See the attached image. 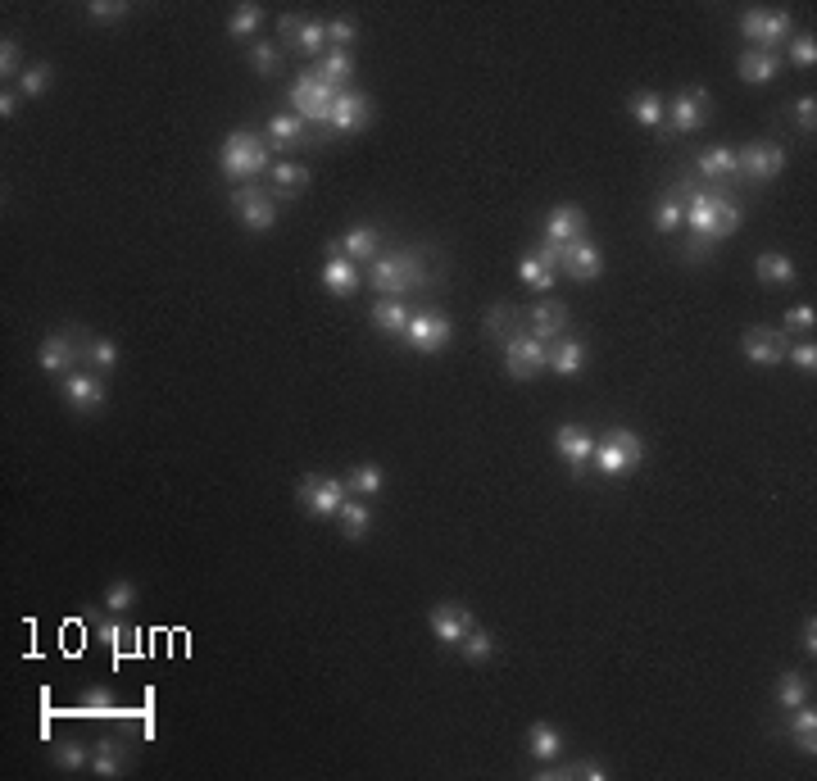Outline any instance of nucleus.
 I'll list each match as a JSON object with an SVG mask.
<instances>
[{
	"label": "nucleus",
	"instance_id": "40",
	"mask_svg": "<svg viewBox=\"0 0 817 781\" xmlns=\"http://www.w3.org/2000/svg\"><path fill=\"white\" fill-rule=\"evenodd\" d=\"M318 78L332 82L336 91L350 87V82H355V60H350V50H332V55H323V60H318Z\"/></svg>",
	"mask_w": 817,
	"mask_h": 781
},
{
	"label": "nucleus",
	"instance_id": "51",
	"mask_svg": "<svg viewBox=\"0 0 817 781\" xmlns=\"http://www.w3.org/2000/svg\"><path fill=\"white\" fill-rule=\"evenodd\" d=\"M23 69H28L23 64V46L14 37H5L0 41V78H5V87H10V78H23Z\"/></svg>",
	"mask_w": 817,
	"mask_h": 781
},
{
	"label": "nucleus",
	"instance_id": "7",
	"mask_svg": "<svg viewBox=\"0 0 817 781\" xmlns=\"http://www.w3.org/2000/svg\"><path fill=\"white\" fill-rule=\"evenodd\" d=\"M291 105H296V114L305 123H327L336 105V87L318 78V69H309L300 78H291Z\"/></svg>",
	"mask_w": 817,
	"mask_h": 781
},
{
	"label": "nucleus",
	"instance_id": "30",
	"mask_svg": "<svg viewBox=\"0 0 817 781\" xmlns=\"http://www.w3.org/2000/svg\"><path fill=\"white\" fill-rule=\"evenodd\" d=\"M332 246L341 250L345 259H355V264H359V259H373V255H377V246H382V232H377L373 223H359V228H350L341 241H332Z\"/></svg>",
	"mask_w": 817,
	"mask_h": 781
},
{
	"label": "nucleus",
	"instance_id": "56",
	"mask_svg": "<svg viewBox=\"0 0 817 781\" xmlns=\"http://www.w3.org/2000/svg\"><path fill=\"white\" fill-rule=\"evenodd\" d=\"M786 359L799 368V373H808V377L817 373V346H813V341H795V346L786 350Z\"/></svg>",
	"mask_w": 817,
	"mask_h": 781
},
{
	"label": "nucleus",
	"instance_id": "48",
	"mask_svg": "<svg viewBox=\"0 0 817 781\" xmlns=\"http://www.w3.org/2000/svg\"><path fill=\"white\" fill-rule=\"evenodd\" d=\"M78 709L87 713V718H114V691H109V686H91V691H82Z\"/></svg>",
	"mask_w": 817,
	"mask_h": 781
},
{
	"label": "nucleus",
	"instance_id": "32",
	"mask_svg": "<svg viewBox=\"0 0 817 781\" xmlns=\"http://www.w3.org/2000/svg\"><path fill=\"white\" fill-rule=\"evenodd\" d=\"M527 750H532L536 763H559L563 759V732L550 727V722H532L527 732Z\"/></svg>",
	"mask_w": 817,
	"mask_h": 781
},
{
	"label": "nucleus",
	"instance_id": "21",
	"mask_svg": "<svg viewBox=\"0 0 817 781\" xmlns=\"http://www.w3.org/2000/svg\"><path fill=\"white\" fill-rule=\"evenodd\" d=\"M522 318H527V332H532L536 341H545V346L568 332V305H563V300H536Z\"/></svg>",
	"mask_w": 817,
	"mask_h": 781
},
{
	"label": "nucleus",
	"instance_id": "53",
	"mask_svg": "<svg viewBox=\"0 0 817 781\" xmlns=\"http://www.w3.org/2000/svg\"><path fill=\"white\" fill-rule=\"evenodd\" d=\"M790 64H795V69H813V64H817L813 32H795V37H790Z\"/></svg>",
	"mask_w": 817,
	"mask_h": 781
},
{
	"label": "nucleus",
	"instance_id": "35",
	"mask_svg": "<svg viewBox=\"0 0 817 781\" xmlns=\"http://www.w3.org/2000/svg\"><path fill=\"white\" fill-rule=\"evenodd\" d=\"M695 169L704 173V178H736V150L731 146H704L695 155Z\"/></svg>",
	"mask_w": 817,
	"mask_h": 781
},
{
	"label": "nucleus",
	"instance_id": "38",
	"mask_svg": "<svg viewBox=\"0 0 817 781\" xmlns=\"http://www.w3.org/2000/svg\"><path fill=\"white\" fill-rule=\"evenodd\" d=\"M345 486H350V495H359V500H377L382 486H386L382 464H355L350 473H345Z\"/></svg>",
	"mask_w": 817,
	"mask_h": 781
},
{
	"label": "nucleus",
	"instance_id": "17",
	"mask_svg": "<svg viewBox=\"0 0 817 781\" xmlns=\"http://www.w3.org/2000/svg\"><path fill=\"white\" fill-rule=\"evenodd\" d=\"M277 37H282L286 50H296V55H318V50H323V41H327V23L282 14V19H277Z\"/></svg>",
	"mask_w": 817,
	"mask_h": 781
},
{
	"label": "nucleus",
	"instance_id": "61",
	"mask_svg": "<svg viewBox=\"0 0 817 781\" xmlns=\"http://www.w3.org/2000/svg\"><path fill=\"white\" fill-rule=\"evenodd\" d=\"M19 105H23L19 91H10V87L0 91V119H14V114H19Z\"/></svg>",
	"mask_w": 817,
	"mask_h": 781
},
{
	"label": "nucleus",
	"instance_id": "52",
	"mask_svg": "<svg viewBox=\"0 0 817 781\" xmlns=\"http://www.w3.org/2000/svg\"><path fill=\"white\" fill-rule=\"evenodd\" d=\"M105 609H109V613L137 609V586L123 582V577H119V582H109V586H105Z\"/></svg>",
	"mask_w": 817,
	"mask_h": 781
},
{
	"label": "nucleus",
	"instance_id": "59",
	"mask_svg": "<svg viewBox=\"0 0 817 781\" xmlns=\"http://www.w3.org/2000/svg\"><path fill=\"white\" fill-rule=\"evenodd\" d=\"M559 777H581V781H604L609 772L600 768V763H572V768H563Z\"/></svg>",
	"mask_w": 817,
	"mask_h": 781
},
{
	"label": "nucleus",
	"instance_id": "33",
	"mask_svg": "<svg viewBox=\"0 0 817 781\" xmlns=\"http://www.w3.org/2000/svg\"><path fill=\"white\" fill-rule=\"evenodd\" d=\"M96 636L100 641L114 650V659H128V654H137V627H128V623H119V618H100L96 623Z\"/></svg>",
	"mask_w": 817,
	"mask_h": 781
},
{
	"label": "nucleus",
	"instance_id": "43",
	"mask_svg": "<svg viewBox=\"0 0 817 781\" xmlns=\"http://www.w3.org/2000/svg\"><path fill=\"white\" fill-rule=\"evenodd\" d=\"M246 60H250V69H255L259 78H273V73L282 69V46H277V41H250Z\"/></svg>",
	"mask_w": 817,
	"mask_h": 781
},
{
	"label": "nucleus",
	"instance_id": "14",
	"mask_svg": "<svg viewBox=\"0 0 817 781\" xmlns=\"http://www.w3.org/2000/svg\"><path fill=\"white\" fill-rule=\"evenodd\" d=\"M427 627H432V636L441 645H454V650H459V641L473 632V613L463 609L459 600H441L427 609Z\"/></svg>",
	"mask_w": 817,
	"mask_h": 781
},
{
	"label": "nucleus",
	"instance_id": "42",
	"mask_svg": "<svg viewBox=\"0 0 817 781\" xmlns=\"http://www.w3.org/2000/svg\"><path fill=\"white\" fill-rule=\"evenodd\" d=\"M259 23H264V10L246 0V5H237V10H232V19H227V37H232V41H255Z\"/></svg>",
	"mask_w": 817,
	"mask_h": 781
},
{
	"label": "nucleus",
	"instance_id": "31",
	"mask_svg": "<svg viewBox=\"0 0 817 781\" xmlns=\"http://www.w3.org/2000/svg\"><path fill=\"white\" fill-rule=\"evenodd\" d=\"M786 732H790V741H795V750L813 759V754H817V709H813V704L790 709V727H786Z\"/></svg>",
	"mask_w": 817,
	"mask_h": 781
},
{
	"label": "nucleus",
	"instance_id": "13",
	"mask_svg": "<svg viewBox=\"0 0 817 781\" xmlns=\"http://www.w3.org/2000/svg\"><path fill=\"white\" fill-rule=\"evenodd\" d=\"M64 400H69V409H78V414H96V409H105L109 386H105V377L91 373V368H73V373H64Z\"/></svg>",
	"mask_w": 817,
	"mask_h": 781
},
{
	"label": "nucleus",
	"instance_id": "57",
	"mask_svg": "<svg viewBox=\"0 0 817 781\" xmlns=\"http://www.w3.org/2000/svg\"><path fill=\"white\" fill-rule=\"evenodd\" d=\"M87 14L91 19H105V23H119V19H128V5H123V0H91Z\"/></svg>",
	"mask_w": 817,
	"mask_h": 781
},
{
	"label": "nucleus",
	"instance_id": "45",
	"mask_svg": "<svg viewBox=\"0 0 817 781\" xmlns=\"http://www.w3.org/2000/svg\"><path fill=\"white\" fill-rule=\"evenodd\" d=\"M808 691H813V682H808L804 673H781V682H777V700H781V709H799V704H808Z\"/></svg>",
	"mask_w": 817,
	"mask_h": 781
},
{
	"label": "nucleus",
	"instance_id": "49",
	"mask_svg": "<svg viewBox=\"0 0 817 781\" xmlns=\"http://www.w3.org/2000/svg\"><path fill=\"white\" fill-rule=\"evenodd\" d=\"M459 650H463V659H468V663H486L495 654V636L482 632V627H473V632L459 641Z\"/></svg>",
	"mask_w": 817,
	"mask_h": 781
},
{
	"label": "nucleus",
	"instance_id": "55",
	"mask_svg": "<svg viewBox=\"0 0 817 781\" xmlns=\"http://www.w3.org/2000/svg\"><path fill=\"white\" fill-rule=\"evenodd\" d=\"M327 41H332V50L355 46V41H359V23L345 19V14H341V19H332V23H327Z\"/></svg>",
	"mask_w": 817,
	"mask_h": 781
},
{
	"label": "nucleus",
	"instance_id": "36",
	"mask_svg": "<svg viewBox=\"0 0 817 781\" xmlns=\"http://www.w3.org/2000/svg\"><path fill=\"white\" fill-rule=\"evenodd\" d=\"M268 182H273V200H291L309 187V169L305 164H273Z\"/></svg>",
	"mask_w": 817,
	"mask_h": 781
},
{
	"label": "nucleus",
	"instance_id": "2",
	"mask_svg": "<svg viewBox=\"0 0 817 781\" xmlns=\"http://www.w3.org/2000/svg\"><path fill=\"white\" fill-rule=\"evenodd\" d=\"M218 169L227 173L232 182H255L259 173H273V150L259 132H227V141L218 146Z\"/></svg>",
	"mask_w": 817,
	"mask_h": 781
},
{
	"label": "nucleus",
	"instance_id": "60",
	"mask_svg": "<svg viewBox=\"0 0 817 781\" xmlns=\"http://www.w3.org/2000/svg\"><path fill=\"white\" fill-rule=\"evenodd\" d=\"M799 650H804L808 659H813V654H817V618H813V613H808V618H804V627H799Z\"/></svg>",
	"mask_w": 817,
	"mask_h": 781
},
{
	"label": "nucleus",
	"instance_id": "8",
	"mask_svg": "<svg viewBox=\"0 0 817 781\" xmlns=\"http://www.w3.org/2000/svg\"><path fill=\"white\" fill-rule=\"evenodd\" d=\"M500 346H504V373H509L513 382H532V377H541L545 364H550L545 341H536L532 332H513V337L500 341Z\"/></svg>",
	"mask_w": 817,
	"mask_h": 781
},
{
	"label": "nucleus",
	"instance_id": "44",
	"mask_svg": "<svg viewBox=\"0 0 817 781\" xmlns=\"http://www.w3.org/2000/svg\"><path fill=\"white\" fill-rule=\"evenodd\" d=\"M50 87H55V69H50L46 60H41V64H28V69H23V78H19V96H23V100L46 96Z\"/></svg>",
	"mask_w": 817,
	"mask_h": 781
},
{
	"label": "nucleus",
	"instance_id": "41",
	"mask_svg": "<svg viewBox=\"0 0 817 781\" xmlns=\"http://www.w3.org/2000/svg\"><path fill=\"white\" fill-rule=\"evenodd\" d=\"M518 282L527 291H536V296H545L554 287V268L541 255H527V259H518Z\"/></svg>",
	"mask_w": 817,
	"mask_h": 781
},
{
	"label": "nucleus",
	"instance_id": "23",
	"mask_svg": "<svg viewBox=\"0 0 817 781\" xmlns=\"http://www.w3.org/2000/svg\"><path fill=\"white\" fill-rule=\"evenodd\" d=\"M554 450L563 455V464H568L572 473H581V468L591 464V455H595V436L586 432L581 423H563L559 436H554Z\"/></svg>",
	"mask_w": 817,
	"mask_h": 781
},
{
	"label": "nucleus",
	"instance_id": "10",
	"mask_svg": "<svg viewBox=\"0 0 817 781\" xmlns=\"http://www.w3.org/2000/svg\"><path fill=\"white\" fill-rule=\"evenodd\" d=\"M709 114H713L709 91H704V87H686V91H677V96L668 100L663 123H668V132H677V137H690V132H699L704 123H709Z\"/></svg>",
	"mask_w": 817,
	"mask_h": 781
},
{
	"label": "nucleus",
	"instance_id": "28",
	"mask_svg": "<svg viewBox=\"0 0 817 781\" xmlns=\"http://www.w3.org/2000/svg\"><path fill=\"white\" fill-rule=\"evenodd\" d=\"M123 768H128V745L114 741V736H100V741L91 745V772H96V777H119Z\"/></svg>",
	"mask_w": 817,
	"mask_h": 781
},
{
	"label": "nucleus",
	"instance_id": "27",
	"mask_svg": "<svg viewBox=\"0 0 817 781\" xmlns=\"http://www.w3.org/2000/svg\"><path fill=\"white\" fill-rule=\"evenodd\" d=\"M409 314H414V309L404 305L400 296H382V300H377V305H373V314H368V318H373V327H377V332H382V337H400V341H404V327H409Z\"/></svg>",
	"mask_w": 817,
	"mask_h": 781
},
{
	"label": "nucleus",
	"instance_id": "6",
	"mask_svg": "<svg viewBox=\"0 0 817 781\" xmlns=\"http://www.w3.org/2000/svg\"><path fill=\"white\" fill-rule=\"evenodd\" d=\"M740 37L749 41V50H777L786 37H795V14L790 10H745Z\"/></svg>",
	"mask_w": 817,
	"mask_h": 781
},
{
	"label": "nucleus",
	"instance_id": "29",
	"mask_svg": "<svg viewBox=\"0 0 817 781\" xmlns=\"http://www.w3.org/2000/svg\"><path fill=\"white\" fill-rule=\"evenodd\" d=\"M754 273L763 287H795L799 273L795 264H790V255H781V250H768V255H758L754 259Z\"/></svg>",
	"mask_w": 817,
	"mask_h": 781
},
{
	"label": "nucleus",
	"instance_id": "19",
	"mask_svg": "<svg viewBox=\"0 0 817 781\" xmlns=\"http://www.w3.org/2000/svg\"><path fill=\"white\" fill-rule=\"evenodd\" d=\"M740 350L754 368H777L786 359V332H772V327H749L745 337H740Z\"/></svg>",
	"mask_w": 817,
	"mask_h": 781
},
{
	"label": "nucleus",
	"instance_id": "46",
	"mask_svg": "<svg viewBox=\"0 0 817 781\" xmlns=\"http://www.w3.org/2000/svg\"><path fill=\"white\" fill-rule=\"evenodd\" d=\"M681 218H686V209H681V200H677V191L672 196H659L654 200V214H650V223H654V232H677L681 228Z\"/></svg>",
	"mask_w": 817,
	"mask_h": 781
},
{
	"label": "nucleus",
	"instance_id": "16",
	"mask_svg": "<svg viewBox=\"0 0 817 781\" xmlns=\"http://www.w3.org/2000/svg\"><path fill=\"white\" fill-rule=\"evenodd\" d=\"M82 341L78 332H55V337H46L37 346V368L41 373H73L82 359Z\"/></svg>",
	"mask_w": 817,
	"mask_h": 781
},
{
	"label": "nucleus",
	"instance_id": "11",
	"mask_svg": "<svg viewBox=\"0 0 817 781\" xmlns=\"http://www.w3.org/2000/svg\"><path fill=\"white\" fill-rule=\"evenodd\" d=\"M736 173L749 182H772L786 173V146L781 141H749L736 150Z\"/></svg>",
	"mask_w": 817,
	"mask_h": 781
},
{
	"label": "nucleus",
	"instance_id": "50",
	"mask_svg": "<svg viewBox=\"0 0 817 781\" xmlns=\"http://www.w3.org/2000/svg\"><path fill=\"white\" fill-rule=\"evenodd\" d=\"M486 327H491V337H495V341H509L513 332H522L518 309H513V305H495L491 314H486Z\"/></svg>",
	"mask_w": 817,
	"mask_h": 781
},
{
	"label": "nucleus",
	"instance_id": "9",
	"mask_svg": "<svg viewBox=\"0 0 817 781\" xmlns=\"http://www.w3.org/2000/svg\"><path fill=\"white\" fill-rule=\"evenodd\" d=\"M454 337V323L445 309H414L409 314V327H404V341L418 350V355H436V350H445Z\"/></svg>",
	"mask_w": 817,
	"mask_h": 781
},
{
	"label": "nucleus",
	"instance_id": "4",
	"mask_svg": "<svg viewBox=\"0 0 817 781\" xmlns=\"http://www.w3.org/2000/svg\"><path fill=\"white\" fill-rule=\"evenodd\" d=\"M640 459H645V441H640L631 427H613V432H604L600 441H595L591 468L600 477H627L640 468Z\"/></svg>",
	"mask_w": 817,
	"mask_h": 781
},
{
	"label": "nucleus",
	"instance_id": "39",
	"mask_svg": "<svg viewBox=\"0 0 817 781\" xmlns=\"http://www.w3.org/2000/svg\"><path fill=\"white\" fill-rule=\"evenodd\" d=\"M82 368H91V373H114V368H119V346L109 337H87L82 341Z\"/></svg>",
	"mask_w": 817,
	"mask_h": 781
},
{
	"label": "nucleus",
	"instance_id": "18",
	"mask_svg": "<svg viewBox=\"0 0 817 781\" xmlns=\"http://www.w3.org/2000/svg\"><path fill=\"white\" fill-rule=\"evenodd\" d=\"M359 287H364L359 264H355V259H345L336 246H327V259H323V291H327V296H336V300H350Z\"/></svg>",
	"mask_w": 817,
	"mask_h": 781
},
{
	"label": "nucleus",
	"instance_id": "24",
	"mask_svg": "<svg viewBox=\"0 0 817 781\" xmlns=\"http://www.w3.org/2000/svg\"><path fill=\"white\" fill-rule=\"evenodd\" d=\"M736 73H740V82H749V87H768L772 78L781 73V55L777 50H740L736 55Z\"/></svg>",
	"mask_w": 817,
	"mask_h": 781
},
{
	"label": "nucleus",
	"instance_id": "58",
	"mask_svg": "<svg viewBox=\"0 0 817 781\" xmlns=\"http://www.w3.org/2000/svg\"><path fill=\"white\" fill-rule=\"evenodd\" d=\"M817 309L813 305H790L786 309V332H813Z\"/></svg>",
	"mask_w": 817,
	"mask_h": 781
},
{
	"label": "nucleus",
	"instance_id": "25",
	"mask_svg": "<svg viewBox=\"0 0 817 781\" xmlns=\"http://www.w3.org/2000/svg\"><path fill=\"white\" fill-rule=\"evenodd\" d=\"M545 350H550V364L545 368H550L554 377H577L581 368H586V341L568 337V332H563L559 341H550Z\"/></svg>",
	"mask_w": 817,
	"mask_h": 781
},
{
	"label": "nucleus",
	"instance_id": "12",
	"mask_svg": "<svg viewBox=\"0 0 817 781\" xmlns=\"http://www.w3.org/2000/svg\"><path fill=\"white\" fill-rule=\"evenodd\" d=\"M232 209H237L241 228H250V232H273L277 214H282L273 191H264V187H241L237 196H232Z\"/></svg>",
	"mask_w": 817,
	"mask_h": 781
},
{
	"label": "nucleus",
	"instance_id": "5",
	"mask_svg": "<svg viewBox=\"0 0 817 781\" xmlns=\"http://www.w3.org/2000/svg\"><path fill=\"white\" fill-rule=\"evenodd\" d=\"M296 500H300V509H305L309 518H336L341 514V505L350 500V486H345V477L309 473V477H300Z\"/></svg>",
	"mask_w": 817,
	"mask_h": 781
},
{
	"label": "nucleus",
	"instance_id": "47",
	"mask_svg": "<svg viewBox=\"0 0 817 781\" xmlns=\"http://www.w3.org/2000/svg\"><path fill=\"white\" fill-rule=\"evenodd\" d=\"M55 768H64V772L91 768V745H82V741H60V745H55Z\"/></svg>",
	"mask_w": 817,
	"mask_h": 781
},
{
	"label": "nucleus",
	"instance_id": "20",
	"mask_svg": "<svg viewBox=\"0 0 817 781\" xmlns=\"http://www.w3.org/2000/svg\"><path fill=\"white\" fill-rule=\"evenodd\" d=\"M368 119H373V100H368L364 91H359V87L336 91V105H332L327 128H332V132H359Z\"/></svg>",
	"mask_w": 817,
	"mask_h": 781
},
{
	"label": "nucleus",
	"instance_id": "3",
	"mask_svg": "<svg viewBox=\"0 0 817 781\" xmlns=\"http://www.w3.org/2000/svg\"><path fill=\"white\" fill-rule=\"evenodd\" d=\"M373 291L382 296H409V291L427 287V264L418 250H395V255H377L373 259V273H368Z\"/></svg>",
	"mask_w": 817,
	"mask_h": 781
},
{
	"label": "nucleus",
	"instance_id": "15",
	"mask_svg": "<svg viewBox=\"0 0 817 781\" xmlns=\"http://www.w3.org/2000/svg\"><path fill=\"white\" fill-rule=\"evenodd\" d=\"M559 273H568L572 282H600L604 277V250L595 246L591 237L568 241V246H563V259H559Z\"/></svg>",
	"mask_w": 817,
	"mask_h": 781
},
{
	"label": "nucleus",
	"instance_id": "1",
	"mask_svg": "<svg viewBox=\"0 0 817 781\" xmlns=\"http://www.w3.org/2000/svg\"><path fill=\"white\" fill-rule=\"evenodd\" d=\"M677 200H681V209H686L681 223L690 228V241H699V246H718V241H727L731 232L745 228V209H740L731 196H722V191H704L686 178L677 187Z\"/></svg>",
	"mask_w": 817,
	"mask_h": 781
},
{
	"label": "nucleus",
	"instance_id": "26",
	"mask_svg": "<svg viewBox=\"0 0 817 781\" xmlns=\"http://www.w3.org/2000/svg\"><path fill=\"white\" fill-rule=\"evenodd\" d=\"M309 141V123L300 114H273L268 119V150H296Z\"/></svg>",
	"mask_w": 817,
	"mask_h": 781
},
{
	"label": "nucleus",
	"instance_id": "54",
	"mask_svg": "<svg viewBox=\"0 0 817 781\" xmlns=\"http://www.w3.org/2000/svg\"><path fill=\"white\" fill-rule=\"evenodd\" d=\"M790 119H795V128L804 132V137H813V132H817V96H795Z\"/></svg>",
	"mask_w": 817,
	"mask_h": 781
},
{
	"label": "nucleus",
	"instance_id": "37",
	"mask_svg": "<svg viewBox=\"0 0 817 781\" xmlns=\"http://www.w3.org/2000/svg\"><path fill=\"white\" fill-rule=\"evenodd\" d=\"M336 518H341V532H345V541H364V536H368V527H373V505H368V500H359V495H355V500H345V505H341V514H336Z\"/></svg>",
	"mask_w": 817,
	"mask_h": 781
},
{
	"label": "nucleus",
	"instance_id": "34",
	"mask_svg": "<svg viewBox=\"0 0 817 781\" xmlns=\"http://www.w3.org/2000/svg\"><path fill=\"white\" fill-rule=\"evenodd\" d=\"M627 109H631V119H636L640 128L659 132V128H663V109H668V100H663L659 91H636V96L627 100Z\"/></svg>",
	"mask_w": 817,
	"mask_h": 781
},
{
	"label": "nucleus",
	"instance_id": "22",
	"mask_svg": "<svg viewBox=\"0 0 817 781\" xmlns=\"http://www.w3.org/2000/svg\"><path fill=\"white\" fill-rule=\"evenodd\" d=\"M586 237V214H581V205H554L550 214H545V228H541V241H559V246H568V241H581Z\"/></svg>",
	"mask_w": 817,
	"mask_h": 781
}]
</instances>
